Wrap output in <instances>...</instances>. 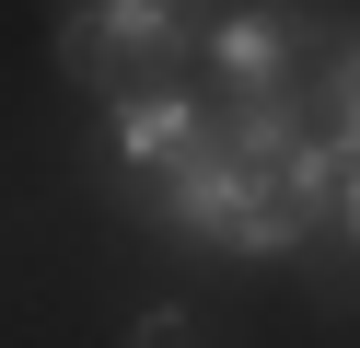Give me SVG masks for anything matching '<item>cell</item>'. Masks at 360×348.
Here are the masks:
<instances>
[{"mask_svg":"<svg viewBox=\"0 0 360 348\" xmlns=\"http://www.w3.org/2000/svg\"><path fill=\"white\" fill-rule=\"evenodd\" d=\"M198 0H58V58L117 105H174L198 58Z\"/></svg>","mask_w":360,"mask_h":348,"instance_id":"1","label":"cell"},{"mask_svg":"<svg viewBox=\"0 0 360 348\" xmlns=\"http://www.w3.org/2000/svg\"><path fill=\"white\" fill-rule=\"evenodd\" d=\"M128 348H198V337H186V314H151V325H140Z\"/></svg>","mask_w":360,"mask_h":348,"instance_id":"2","label":"cell"},{"mask_svg":"<svg viewBox=\"0 0 360 348\" xmlns=\"http://www.w3.org/2000/svg\"><path fill=\"white\" fill-rule=\"evenodd\" d=\"M337 221H349V244H360V174H337Z\"/></svg>","mask_w":360,"mask_h":348,"instance_id":"3","label":"cell"}]
</instances>
